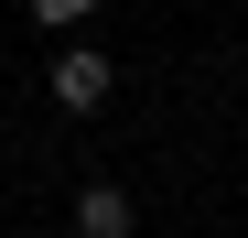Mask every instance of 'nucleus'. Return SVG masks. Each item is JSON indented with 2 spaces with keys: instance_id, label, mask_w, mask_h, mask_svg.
Listing matches in <instances>:
<instances>
[{
  "instance_id": "f257e3e1",
  "label": "nucleus",
  "mask_w": 248,
  "mask_h": 238,
  "mask_svg": "<svg viewBox=\"0 0 248 238\" xmlns=\"http://www.w3.org/2000/svg\"><path fill=\"white\" fill-rule=\"evenodd\" d=\"M108 87H119V76H108V54H87V44H65V54H54V108H65V119L108 108Z\"/></svg>"
},
{
  "instance_id": "f03ea898",
  "label": "nucleus",
  "mask_w": 248,
  "mask_h": 238,
  "mask_svg": "<svg viewBox=\"0 0 248 238\" xmlns=\"http://www.w3.org/2000/svg\"><path fill=\"white\" fill-rule=\"evenodd\" d=\"M76 238H140V206L119 184H76Z\"/></svg>"
},
{
  "instance_id": "7ed1b4c3",
  "label": "nucleus",
  "mask_w": 248,
  "mask_h": 238,
  "mask_svg": "<svg viewBox=\"0 0 248 238\" xmlns=\"http://www.w3.org/2000/svg\"><path fill=\"white\" fill-rule=\"evenodd\" d=\"M32 22H44V33H65V22H97V0H32Z\"/></svg>"
}]
</instances>
